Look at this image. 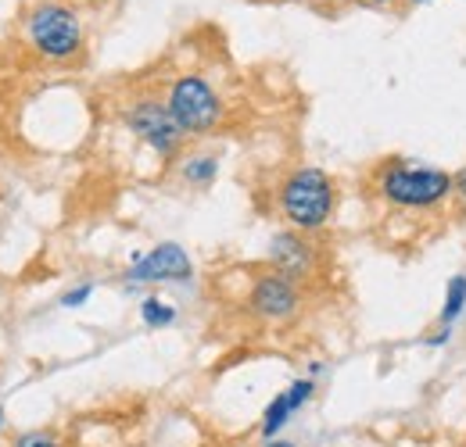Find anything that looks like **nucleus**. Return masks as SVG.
<instances>
[{"label":"nucleus","mask_w":466,"mask_h":447,"mask_svg":"<svg viewBox=\"0 0 466 447\" xmlns=\"http://www.w3.org/2000/svg\"><path fill=\"white\" fill-rule=\"evenodd\" d=\"M377 194L391 208H402V212H434L449 197H456L452 175L445 168L409 165V162H391V165L380 168Z\"/></svg>","instance_id":"1"},{"label":"nucleus","mask_w":466,"mask_h":447,"mask_svg":"<svg viewBox=\"0 0 466 447\" xmlns=\"http://www.w3.org/2000/svg\"><path fill=\"white\" fill-rule=\"evenodd\" d=\"M334 204H338V190L323 168L301 165L280 183V215L298 233L323 229L334 219Z\"/></svg>","instance_id":"2"},{"label":"nucleus","mask_w":466,"mask_h":447,"mask_svg":"<svg viewBox=\"0 0 466 447\" xmlns=\"http://www.w3.org/2000/svg\"><path fill=\"white\" fill-rule=\"evenodd\" d=\"M166 108L176 118V125L183 129V136H205L227 114L223 97L216 94V86L205 75H179L166 94Z\"/></svg>","instance_id":"3"},{"label":"nucleus","mask_w":466,"mask_h":447,"mask_svg":"<svg viewBox=\"0 0 466 447\" xmlns=\"http://www.w3.org/2000/svg\"><path fill=\"white\" fill-rule=\"evenodd\" d=\"M29 44L47 61H68L83 51V25L79 15L65 4H40L29 15Z\"/></svg>","instance_id":"4"},{"label":"nucleus","mask_w":466,"mask_h":447,"mask_svg":"<svg viewBox=\"0 0 466 447\" xmlns=\"http://www.w3.org/2000/svg\"><path fill=\"white\" fill-rule=\"evenodd\" d=\"M126 125L158 154V158H173L183 144V129L176 125V118L169 114L166 101H155V97H144L137 104H129L126 112Z\"/></svg>","instance_id":"5"},{"label":"nucleus","mask_w":466,"mask_h":447,"mask_svg":"<svg viewBox=\"0 0 466 447\" xmlns=\"http://www.w3.org/2000/svg\"><path fill=\"white\" fill-rule=\"evenodd\" d=\"M301 304V293H298V283L280 276V273H266L251 283V293H248V308L255 319L262 323H288Z\"/></svg>","instance_id":"6"},{"label":"nucleus","mask_w":466,"mask_h":447,"mask_svg":"<svg viewBox=\"0 0 466 447\" xmlns=\"http://www.w3.org/2000/svg\"><path fill=\"white\" fill-rule=\"evenodd\" d=\"M194 276V262L179 243H158L147 254H137L126 280L129 283H187Z\"/></svg>","instance_id":"7"},{"label":"nucleus","mask_w":466,"mask_h":447,"mask_svg":"<svg viewBox=\"0 0 466 447\" xmlns=\"http://www.w3.org/2000/svg\"><path fill=\"white\" fill-rule=\"evenodd\" d=\"M269 262H273V273H280V276H288V280H305V276H312V269H316V251H312V243L305 240V233H298V229H288V233H277L273 240H269Z\"/></svg>","instance_id":"8"},{"label":"nucleus","mask_w":466,"mask_h":447,"mask_svg":"<svg viewBox=\"0 0 466 447\" xmlns=\"http://www.w3.org/2000/svg\"><path fill=\"white\" fill-rule=\"evenodd\" d=\"M312 393H316V380L312 376H301V380H294L288 391H280L269 404H266V412H262V437L266 441H273L288 422H291L294 415L312 401Z\"/></svg>","instance_id":"9"},{"label":"nucleus","mask_w":466,"mask_h":447,"mask_svg":"<svg viewBox=\"0 0 466 447\" xmlns=\"http://www.w3.org/2000/svg\"><path fill=\"white\" fill-rule=\"evenodd\" d=\"M466 312V273H456L452 280L445 283V301L438 312V326L441 330H456V323L463 319Z\"/></svg>","instance_id":"10"},{"label":"nucleus","mask_w":466,"mask_h":447,"mask_svg":"<svg viewBox=\"0 0 466 447\" xmlns=\"http://www.w3.org/2000/svg\"><path fill=\"white\" fill-rule=\"evenodd\" d=\"M179 172H183V183L205 190V186H212L216 175H219V158H212V154H194V158L183 162Z\"/></svg>","instance_id":"11"},{"label":"nucleus","mask_w":466,"mask_h":447,"mask_svg":"<svg viewBox=\"0 0 466 447\" xmlns=\"http://www.w3.org/2000/svg\"><path fill=\"white\" fill-rule=\"evenodd\" d=\"M140 319H144V326H151V330H166V326L176 323V308L169 301H162V297H144V301H140Z\"/></svg>","instance_id":"12"},{"label":"nucleus","mask_w":466,"mask_h":447,"mask_svg":"<svg viewBox=\"0 0 466 447\" xmlns=\"http://www.w3.org/2000/svg\"><path fill=\"white\" fill-rule=\"evenodd\" d=\"M15 447H61V441L51 433V430H29V433H22Z\"/></svg>","instance_id":"13"},{"label":"nucleus","mask_w":466,"mask_h":447,"mask_svg":"<svg viewBox=\"0 0 466 447\" xmlns=\"http://www.w3.org/2000/svg\"><path fill=\"white\" fill-rule=\"evenodd\" d=\"M90 293H94V286H90V283H83V286L68 290V293L61 297V304H65V308H79V304H86V301H90Z\"/></svg>","instance_id":"14"},{"label":"nucleus","mask_w":466,"mask_h":447,"mask_svg":"<svg viewBox=\"0 0 466 447\" xmlns=\"http://www.w3.org/2000/svg\"><path fill=\"white\" fill-rule=\"evenodd\" d=\"M452 190H456V197L466 204V165L460 172H452Z\"/></svg>","instance_id":"15"},{"label":"nucleus","mask_w":466,"mask_h":447,"mask_svg":"<svg viewBox=\"0 0 466 447\" xmlns=\"http://www.w3.org/2000/svg\"><path fill=\"white\" fill-rule=\"evenodd\" d=\"M452 333H456V330H441V326H438L434 336H427V347H445V343L452 340Z\"/></svg>","instance_id":"16"},{"label":"nucleus","mask_w":466,"mask_h":447,"mask_svg":"<svg viewBox=\"0 0 466 447\" xmlns=\"http://www.w3.org/2000/svg\"><path fill=\"white\" fill-rule=\"evenodd\" d=\"M266 447H294L291 441H280V437H273V441H266Z\"/></svg>","instance_id":"17"},{"label":"nucleus","mask_w":466,"mask_h":447,"mask_svg":"<svg viewBox=\"0 0 466 447\" xmlns=\"http://www.w3.org/2000/svg\"><path fill=\"white\" fill-rule=\"evenodd\" d=\"M409 4H427V0H409Z\"/></svg>","instance_id":"18"}]
</instances>
